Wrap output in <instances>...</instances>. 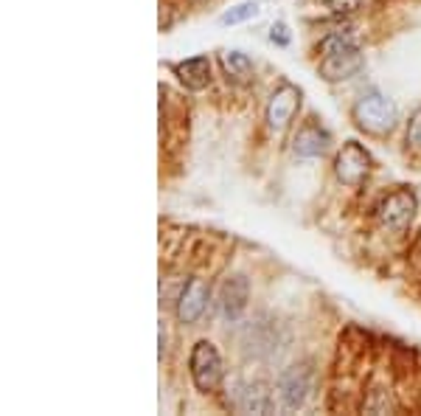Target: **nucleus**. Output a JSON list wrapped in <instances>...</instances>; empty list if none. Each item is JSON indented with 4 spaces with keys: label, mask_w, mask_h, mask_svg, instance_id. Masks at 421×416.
Returning a JSON list of instances; mask_svg holds the SVG:
<instances>
[{
    "label": "nucleus",
    "mask_w": 421,
    "mask_h": 416,
    "mask_svg": "<svg viewBox=\"0 0 421 416\" xmlns=\"http://www.w3.org/2000/svg\"><path fill=\"white\" fill-rule=\"evenodd\" d=\"M351 118L368 135H388L399 121V107L393 99H388L382 93H365L351 107Z\"/></svg>",
    "instance_id": "f257e3e1"
},
{
    "label": "nucleus",
    "mask_w": 421,
    "mask_h": 416,
    "mask_svg": "<svg viewBox=\"0 0 421 416\" xmlns=\"http://www.w3.org/2000/svg\"><path fill=\"white\" fill-rule=\"evenodd\" d=\"M188 371H191L194 385L202 394L217 391L222 383V358L217 352V346L210 340H197L191 349V358H188Z\"/></svg>",
    "instance_id": "f03ea898"
},
{
    "label": "nucleus",
    "mask_w": 421,
    "mask_h": 416,
    "mask_svg": "<svg viewBox=\"0 0 421 416\" xmlns=\"http://www.w3.org/2000/svg\"><path fill=\"white\" fill-rule=\"evenodd\" d=\"M334 175L345 186H363L371 175V155L365 152V147L357 141H345L334 158Z\"/></svg>",
    "instance_id": "7ed1b4c3"
},
{
    "label": "nucleus",
    "mask_w": 421,
    "mask_h": 416,
    "mask_svg": "<svg viewBox=\"0 0 421 416\" xmlns=\"http://www.w3.org/2000/svg\"><path fill=\"white\" fill-rule=\"evenodd\" d=\"M415 205H418L415 194H413L410 189H399V191H393V194H388V197L379 200L377 217H379V223H382L385 228H390V231H404V228L410 225L413 214H415Z\"/></svg>",
    "instance_id": "20e7f679"
},
{
    "label": "nucleus",
    "mask_w": 421,
    "mask_h": 416,
    "mask_svg": "<svg viewBox=\"0 0 421 416\" xmlns=\"http://www.w3.org/2000/svg\"><path fill=\"white\" fill-rule=\"evenodd\" d=\"M298 107H301V90H298L295 85L284 82V85H281V88L270 96V102H267V113H264L267 127H270L272 132L287 129L290 121L295 118Z\"/></svg>",
    "instance_id": "39448f33"
},
{
    "label": "nucleus",
    "mask_w": 421,
    "mask_h": 416,
    "mask_svg": "<svg viewBox=\"0 0 421 416\" xmlns=\"http://www.w3.org/2000/svg\"><path fill=\"white\" fill-rule=\"evenodd\" d=\"M309 391H312V371H309V366H292V369H287L284 374H281V380H278V399H281V405H284L287 410H298L306 402Z\"/></svg>",
    "instance_id": "423d86ee"
},
{
    "label": "nucleus",
    "mask_w": 421,
    "mask_h": 416,
    "mask_svg": "<svg viewBox=\"0 0 421 416\" xmlns=\"http://www.w3.org/2000/svg\"><path fill=\"white\" fill-rule=\"evenodd\" d=\"M205 310H208V287L202 279L191 275V279H185L180 298H177V321L191 326L205 315Z\"/></svg>",
    "instance_id": "0eeeda50"
},
{
    "label": "nucleus",
    "mask_w": 421,
    "mask_h": 416,
    "mask_svg": "<svg viewBox=\"0 0 421 416\" xmlns=\"http://www.w3.org/2000/svg\"><path fill=\"white\" fill-rule=\"evenodd\" d=\"M247 301H250V285H247V279H245V275H233V279H228L222 285L217 307H220V315L225 321H239L242 312L247 310Z\"/></svg>",
    "instance_id": "6e6552de"
},
{
    "label": "nucleus",
    "mask_w": 421,
    "mask_h": 416,
    "mask_svg": "<svg viewBox=\"0 0 421 416\" xmlns=\"http://www.w3.org/2000/svg\"><path fill=\"white\" fill-rule=\"evenodd\" d=\"M363 62H365V59H363L360 48L320 56V77H323L326 82H342V79H348V77H354L360 67H363Z\"/></svg>",
    "instance_id": "1a4fd4ad"
},
{
    "label": "nucleus",
    "mask_w": 421,
    "mask_h": 416,
    "mask_svg": "<svg viewBox=\"0 0 421 416\" xmlns=\"http://www.w3.org/2000/svg\"><path fill=\"white\" fill-rule=\"evenodd\" d=\"M329 150V132L320 124H306L292 138V152L298 158H317Z\"/></svg>",
    "instance_id": "9d476101"
},
{
    "label": "nucleus",
    "mask_w": 421,
    "mask_h": 416,
    "mask_svg": "<svg viewBox=\"0 0 421 416\" xmlns=\"http://www.w3.org/2000/svg\"><path fill=\"white\" fill-rule=\"evenodd\" d=\"M174 77L188 88V90H202L210 82V59L208 56H191L177 65H172Z\"/></svg>",
    "instance_id": "9b49d317"
},
{
    "label": "nucleus",
    "mask_w": 421,
    "mask_h": 416,
    "mask_svg": "<svg viewBox=\"0 0 421 416\" xmlns=\"http://www.w3.org/2000/svg\"><path fill=\"white\" fill-rule=\"evenodd\" d=\"M239 410H245V413H270L272 410V399H270L267 385H261V383L245 385V391L239 397Z\"/></svg>",
    "instance_id": "f8f14e48"
},
{
    "label": "nucleus",
    "mask_w": 421,
    "mask_h": 416,
    "mask_svg": "<svg viewBox=\"0 0 421 416\" xmlns=\"http://www.w3.org/2000/svg\"><path fill=\"white\" fill-rule=\"evenodd\" d=\"M220 62H222L225 74H228L231 79H236V82H250V77H253V62H250L247 54H242V51H225V54L220 56Z\"/></svg>",
    "instance_id": "ddd939ff"
},
{
    "label": "nucleus",
    "mask_w": 421,
    "mask_h": 416,
    "mask_svg": "<svg viewBox=\"0 0 421 416\" xmlns=\"http://www.w3.org/2000/svg\"><path fill=\"white\" fill-rule=\"evenodd\" d=\"M351 48H360V42H357V37L351 34L348 29L342 31H331V34H326L323 40H320V56H329V54H340V51H351Z\"/></svg>",
    "instance_id": "4468645a"
},
{
    "label": "nucleus",
    "mask_w": 421,
    "mask_h": 416,
    "mask_svg": "<svg viewBox=\"0 0 421 416\" xmlns=\"http://www.w3.org/2000/svg\"><path fill=\"white\" fill-rule=\"evenodd\" d=\"M256 15H258V6H256V3H242V6H236V9H231V12H225L220 20H222L225 26H236V23H245V20L256 17Z\"/></svg>",
    "instance_id": "2eb2a0df"
},
{
    "label": "nucleus",
    "mask_w": 421,
    "mask_h": 416,
    "mask_svg": "<svg viewBox=\"0 0 421 416\" xmlns=\"http://www.w3.org/2000/svg\"><path fill=\"white\" fill-rule=\"evenodd\" d=\"M326 9H331L334 15H351V12H357L365 0H323Z\"/></svg>",
    "instance_id": "dca6fc26"
},
{
    "label": "nucleus",
    "mask_w": 421,
    "mask_h": 416,
    "mask_svg": "<svg viewBox=\"0 0 421 416\" xmlns=\"http://www.w3.org/2000/svg\"><path fill=\"white\" fill-rule=\"evenodd\" d=\"M407 144H413V147L421 150V107L407 121Z\"/></svg>",
    "instance_id": "f3484780"
},
{
    "label": "nucleus",
    "mask_w": 421,
    "mask_h": 416,
    "mask_svg": "<svg viewBox=\"0 0 421 416\" xmlns=\"http://www.w3.org/2000/svg\"><path fill=\"white\" fill-rule=\"evenodd\" d=\"M270 40L278 42V45H290V31H287V26H284V23H275V26L270 29Z\"/></svg>",
    "instance_id": "a211bd4d"
}]
</instances>
